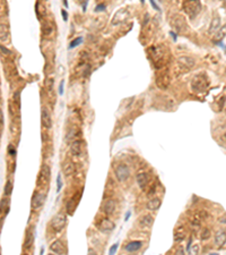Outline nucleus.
Wrapping results in <instances>:
<instances>
[{"label":"nucleus","mask_w":226,"mask_h":255,"mask_svg":"<svg viewBox=\"0 0 226 255\" xmlns=\"http://www.w3.org/2000/svg\"><path fill=\"white\" fill-rule=\"evenodd\" d=\"M97 227H99V229L101 230L102 232H110L111 230L114 229L116 224H113L110 219L105 218V219H102V220L100 221L99 224H97Z\"/></svg>","instance_id":"obj_9"},{"label":"nucleus","mask_w":226,"mask_h":255,"mask_svg":"<svg viewBox=\"0 0 226 255\" xmlns=\"http://www.w3.org/2000/svg\"><path fill=\"white\" fill-rule=\"evenodd\" d=\"M220 28V20L219 17H215L213 18L212 23H210V27H209V34L217 33Z\"/></svg>","instance_id":"obj_23"},{"label":"nucleus","mask_w":226,"mask_h":255,"mask_svg":"<svg viewBox=\"0 0 226 255\" xmlns=\"http://www.w3.org/2000/svg\"><path fill=\"white\" fill-rule=\"evenodd\" d=\"M82 42H83V37H76V39H73V41L69 43V49H73L75 47L79 45Z\"/></svg>","instance_id":"obj_30"},{"label":"nucleus","mask_w":226,"mask_h":255,"mask_svg":"<svg viewBox=\"0 0 226 255\" xmlns=\"http://www.w3.org/2000/svg\"><path fill=\"white\" fill-rule=\"evenodd\" d=\"M195 64H196L195 59L189 56H182L178 59V65L182 69H191L195 66Z\"/></svg>","instance_id":"obj_8"},{"label":"nucleus","mask_w":226,"mask_h":255,"mask_svg":"<svg viewBox=\"0 0 226 255\" xmlns=\"http://www.w3.org/2000/svg\"><path fill=\"white\" fill-rule=\"evenodd\" d=\"M183 9L186 14L191 18H195L201 10V5L199 0H186L183 3Z\"/></svg>","instance_id":"obj_2"},{"label":"nucleus","mask_w":226,"mask_h":255,"mask_svg":"<svg viewBox=\"0 0 226 255\" xmlns=\"http://www.w3.org/2000/svg\"><path fill=\"white\" fill-rule=\"evenodd\" d=\"M63 5H65V7H67V8H68V3H67V0H63Z\"/></svg>","instance_id":"obj_50"},{"label":"nucleus","mask_w":226,"mask_h":255,"mask_svg":"<svg viewBox=\"0 0 226 255\" xmlns=\"http://www.w3.org/2000/svg\"><path fill=\"white\" fill-rule=\"evenodd\" d=\"M41 120H42V125L43 127L46 128V129H50L52 127V119H51V115L48 111L46 108H43L42 109V113H41Z\"/></svg>","instance_id":"obj_10"},{"label":"nucleus","mask_w":226,"mask_h":255,"mask_svg":"<svg viewBox=\"0 0 226 255\" xmlns=\"http://www.w3.org/2000/svg\"><path fill=\"white\" fill-rule=\"evenodd\" d=\"M104 9H105V5H104V3H101V5L96 6L95 11H102V10H104Z\"/></svg>","instance_id":"obj_41"},{"label":"nucleus","mask_w":226,"mask_h":255,"mask_svg":"<svg viewBox=\"0 0 226 255\" xmlns=\"http://www.w3.org/2000/svg\"><path fill=\"white\" fill-rule=\"evenodd\" d=\"M61 187H62V181H61V175H58L56 176V192L59 193L61 190Z\"/></svg>","instance_id":"obj_35"},{"label":"nucleus","mask_w":226,"mask_h":255,"mask_svg":"<svg viewBox=\"0 0 226 255\" xmlns=\"http://www.w3.org/2000/svg\"><path fill=\"white\" fill-rule=\"evenodd\" d=\"M73 135H75V129H71L70 132L67 134V139H68V141H70V139L73 137Z\"/></svg>","instance_id":"obj_42"},{"label":"nucleus","mask_w":226,"mask_h":255,"mask_svg":"<svg viewBox=\"0 0 226 255\" xmlns=\"http://www.w3.org/2000/svg\"><path fill=\"white\" fill-rule=\"evenodd\" d=\"M70 152L73 156H80V153H82V141H79V139L73 141L70 145Z\"/></svg>","instance_id":"obj_19"},{"label":"nucleus","mask_w":226,"mask_h":255,"mask_svg":"<svg viewBox=\"0 0 226 255\" xmlns=\"http://www.w3.org/2000/svg\"><path fill=\"white\" fill-rule=\"evenodd\" d=\"M33 243H34V234L32 231H27L25 243H24V248L30 249L32 247V245H33Z\"/></svg>","instance_id":"obj_24"},{"label":"nucleus","mask_w":226,"mask_h":255,"mask_svg":"<svg viewBox=\"0 0 226 255\" xmlns=\"http://www.w3.org/2000/svg\"><path fill=\"white\" fill-rule=\"evenodd\" d=\"M0 40H1V42H3V41H6L7 40V37H8V31H7V27H6L5 25H1V30H0Z\"/></svg>","instance_id":"obj_28"},{"label":"nucleus","mask_w":226,"mask_h":255,"mask_svg":"<svg viewBox=\"0 0 226 255\" xmlns=\"http://www.w3.org/2000/svg\"><path fill=\"white\" fill-rule=\"evenodd\" d=\"M45 198H46V195L44 193H34L33 197H32V202H31V205H32V209L34 211H37V210L41 209V207L43 205L44 203Z\"/></svg>","instance_id":"obj_6"},{"label":"nucleus","mask_w":226,"mask_h":255,"mask_svg":"<svg viewBox=\"0 0 226 255\" xmlns=\"http://www.w3.org/2000/svg\"><path fill=\"white\" fill-rule=\"evenodd\" d=\"M87 3H88V1H87V0H86V1H85V3H84V6H83V8H84V9H83V10H84V11L86 10V7H87Z\"/></svg>","instance_id":"obj_49"},{"label":"nucleus","mask_w":226,"mask_h":255,"mask_svg":"<svg viewBox=\"0 0 226 255\" xmlns=\"http://www.w3.org/2000/svg\"><path fill=\"white\" fill-rule=\"evenodd\" d=\"M171 25L178 32H180V33H186V32L188 31V24H186V18L182 16H179V15L172 17Z\"/></svg>","instance_id":"obj_4"},{"label":"nucleus","mask_w":226,"mask_h":255,"mask_svg":"<svg viewBox=\"0 0 226 255\" xmlns=\"http://www.w3.org/2000/svg\"><path fill=\"white\" fill-rule=\"evenodd\" d=\"M153 224H154V218H153L150 214L144 215V217L139 220V224H140L143 228H149V227H152Z\"/></svg>","instance_id":"obj_22"},{"label":"nucleus","mask_w":226,"mask_h":255,"mask_svg":"<svg viewBox=\"0 0 226 255\" xmlns=\"http://www.w3.org/2000/svg\"><path fill=\"white\" fill-rule=\"evenodd\" d=\"M118 247H119V244L116 243V244H114L112 247L110 248V251H109V254H116V249H118Z\"/></svg>","instance_id":"obj_38"},{"label":"nucleus","mask_w":226,"mask_h":255,"mask_svg":"<svg viewBox=\"0 0 226 255\" xmlns=\"http://www.w3.org/2000/svg\"><path fill=\"white\" fill-rule=\"evenodd\" d=\"M176 254H184L183 249H182V248H179L178 251H176Z\"/></svg>","instance_id":"obj_48"},{"label":"nucleus","mask_w":226,"mask_h":255,"mask_svg":"<svg viewBox=\"0 0 226 255\" xmlns=\"http://www.w3.org/2000/svg\"><path fill=\"white\" fill-rule=\"evenodd\" d=\"M189 253H191V254H198L199 253V244H193Z\"/></svg>","instance_id":"obj_36"},{"label":"nucleus","mask_w":226,"mask_h":255,"mask_svg":"<svg viewBox=\"0 0 226 255\" xmlns=\"http://www.w3.org/2000/svg\"><path fill=\"white\" fill-rule=\"evenodd\" d=\"M75 171V167L71 161H66L62 166V173H65L66 177H70Z\"/></svg>","instance_id":"obj_21"},{"label":"nucleus","mask_w":226,"mask_h":255,"mask_svg":"<svg viewBox=\"0 0 226 255\" xmlns=\"http://www.w3.org/2000/svg\"><path fill=\"white\" fill-rule=\"evenodd\" d=\"M149 3H150V5L153 6V8L155 9V10H159V7H158L157 3H155V0H149Z\"/></svg>","instance_id":"obj_43"},{"label":"nucleus","mask_w":226,"mask_h":255,"mask_svg":"<svg viewBox=\"0 0 226 255\" xmlns=\"http://www.w3.org/2000/svg\"><path fill=\"white\" fill-rule=\"evenodd\" d=\"M8 154L11 156H16V150H15V147H13V145H9L8 146Z\"/></svg>","instance_id":"obj_37"},{"label":"nucleus","mask_w":226,"mask_h":255,"mask_svg":"<svg viewBox=\"0 0 226 255\" xmlns=\"http://www.w3.org/2000/svg\"><path fill=\"white\" fill-rule=\"evenodd\" d=\"M42 33L44 34V35H50V34L52 33V26H51L50 24H44L42 27Z\"/></svg>","instance_id":"obj_31"},{"label":"nucleus","mask_w":226,"mask_h":255,"mask_svg":"<svg viewBox=\"0 0 226 255\" xmlns=\"http://www.w3.org/2000/svg\"><path fill=\"white\" fill-rule=\"evenodd\" d=\"M130 214H131V212H130V211H128V212H127V213H126V218H124V219H126V221H127V220H128V219H129V217H130Z\"/></svg>","instance_id":"obj_47"},{"label":"nucleus","mask_w":226,"mask_h":255,"mask_svg":"<svg viewBox=\"0 0 226 255\" xmlns=\"http://www.w3.org/2000/svg\"><path fill=\"white\" fill-rule=\"evenodd\" d=\"M208 88V79H207L206 75L203 74H198L196 75L191 81V88L193 92H205Z\"/></svg>","instance_id":"obj_1"},{"label":"nucleus","mask_w":226,"mask_h":255,"mask_svg":"<svg viewBox=\"0 0 226 255\" xmlns=\"http://www.w3.org/2000/svg\"><path fill=\"white\" fill-rule=\"evenodd\" d=\"M116 202L113 201L112 198H109L104 202L103 207H102V211L105 213V214H112L114 211H116Z\"/></svg>","instance_id":"obj_12"},{"label":"nucleus","mask_w":226,"mask_h":255,"mask_svg":"<svg viewBox=\"0 0 226 255\" xmlns=\"http://www.w3.org/2000/svg\"><path fill=\"white\" fill-rule=\"evenodd\" d=\"M224 136H225V139H226V133H225V135H224Z\"/></svg>","instance_id":"obj_52"},{"label":"nucleus","mask_w":226,"mask_h":255,"mask_svg":"<svg viewBox=\"0 0 226 255\" xmlns=\"http://www.w3.org/2000/svg\"><path fill=\"white\" fill-rule=\"evenodd\" d=\"M141 3H145V0H141Z\"/></svg>","instance_id":"obj_51"},{"label":"nucleus","mask_w":226,"mask_h":255,"mask_svg":"<svg viewBox=\"0 0 226 255\" xmlns=\"http://www.w3.org/2000/svg\"><path fill=\"white\" fill-rule=\"evenodd\" d=\"M210 236H212V234H210V230L207 229V228H203V230L201 231V239H202V241H207Z\"/></svg>","instance_id":"obj_34"},{"label":"nucleus","mask_w":226,"mask_h":255,"mask_svg":"<svg viewBox=\"0 0 226 255\" xmlns=\"http://www.w3.org/2000/svg\"><path fill=\"white\" fill-rule=\"evenodd\" d=\"M11 190H13V184H11L10 180H8V181H7V184H6V186H5V195L9 196L11 194Z\"/></svg>","instance_id":"obj_33"},{"label":"nucleus","mask_w":226,"mask_h":255,"mask_svg":"<svg viewBox=\"0 0 226 255\" xmlns=\"http://www.w3.org/2000/svg\"><path fill=\"white\" fill-rule=\"evenodd\" d=\"M63 86H65V81H61V82H60V86H59V94L60 95L63 94Z\"/></svg>","instance_id":"obj_39"},{"label":"nucleus","mask_w":226,"mask_h":255,"mask_svg":"<svg viewBox=\"0 0 226 255\" xmlns=\"http://www.w3.org/2000/svg\"><path fill=\"white\" fill-rule=\"evenodd\" d=\"M136 180H137V184L140 187L141 190H145L149 181V177H148V173H139L136 177Z\"/></svg>","instance_id":"obj_13"},{"label":"nucleus","mask_w":226,"mask_h":255,"mask_svg":"<svg viewBox=\"0 0 226 255\" xmlns=\"http://www.w3.org/2000/svg\"><path fill=\"white\" fill-rule=\"evenodd\" d=\"M114 175H116L118 181H120V183H123V181H126L128 178H129V176H130L129 167H128L127 164H124V163L119 164L118 167L116 168V170H114Z\"/></svg>","instance_id":"obj_5"},{"label":"nucleus","mask_w":226,"mask_h":255,"mask_svg":"<svg viewBox=\"0 0 226 255\" xmlns=\"http://www.w3.org/2000/svg\"><path fill=\"white\" fill-rule=\"evenodd\" d=\"M50 249L53 253H56V254H66V253H67V249H66L65 245L60 241H53V243L51 244Z\"/></svg>","instance_id":"obj_14"},{"label":"nucleus","mask_w":226,"mask_h":255,"mask_svg":"<svg viewBox=\"0 0 226 255\" xmlns=\"http://www.w3.org/2000/svg\"><path fill=\"white\" fill-rule=\"evenodd\" d=\"M156 84L161 88H166L170 84V77L167 76V74H162L157 77L156 79Z\"/></svg>","instance_id":"obj_16"},{"label":"nucleus","mask_w":226,"mask_h":255,"mask_svg":"<svg viewBox=\"0 0 226 255\" xmlns=\"http://www.w3.org/2000/svg\"><path fill=\"white\" fill-rule=\"evenodd\" d=\"M226 243V231L224 230H218L215 235V244L217 246H223Z\"/></svg>","instance_id":"obj_17"},{"label":"nucleus","mask_w":226,"mask_h":255,"mask_svg":"<svg viewBox=\"0 0 226 255\" xmlns=\"http://www.w3.org/2000/svg\"><path fill=\"white\" fill-rule=\"evenodd\" d=\"M128 17V11L126 9H120L116 13V15L113 16V20H112V24L113 25H118L120 23L124 22L126 18Z\"/></svg>","instance_id":"obj_11"},{"label":"nucleus","mask_w":226,"mask_h":255,"mask_svg":"<svg viewBox=\"0 0 226 255\" xmlns=\"http://www.w3.org/2000/svg\"><path fill=\"white\" fill-rule=\"evenodd\" d=\"M61 15H62V17H63V20H65V22H67L68 15H67V11H66L65 9H62V10H61Z\"/></svg>","instance_id":"obj_44"},{"label":"nucleus","mask_w":226,"mask_h":255,"mask_svg":"<svg viewBox=\"0 0 226 255\" xmlns=\"http://www.w3.org/2000/svg\"><path fill=\"white\" fill-rule=\"evenodd\" d=\"M161 204H162L161 200L158 197H155V198H152V200L146 204V207L147 210H149V211H156V210L159 209Z\"/></svg>","instance_id":"obj_20"},{"label":"nucleus","mask_w":226,"mask_h":255,"mask_svg":"<svg viewBox=\"0 0 226 255\" xmlns=\"http://www.w3.org/2000/svg\"><path fill=\"white\" fill-rule=\"evenodd\" d=\"M75 209H76V200L73 198V200H70V201L67 203V212L69 213V214H73Z\"/></svg>","instance_id":"obj_26"},{"label":"nucleus","mask_w":226,"mask_h":255,"mask_svg":"<svg viewBox=\"0 0 226 255\" xmlns=\"http://www.w3.org/2000/svg\"><path fill=\"white\" fill-rule=\"evenodd\" d=\"M149 56L150 58L153 59V61L155 62V64H157V62H161L162 59L164 58V51H163V47L162 45H155V47H153V48H150L149 50Z\"/></svg>","instance_id":"obj_7"},{"label":"nucleus","mask_w":226,"mask_h":255,"mask_svg":"<svg viewBox=\"0 0 226 255\" xmlns=\"http://www.w3.org/2000/svg\"><path fill=\"white\" fill-rule=\"evenodd\" d=\"M66 222H67V218H66L65 214H62V213L56 214L51 220V228L54 231L59 232L66 227Z\"/></svg>","instance_id":"obj_3"},{"label":"nucleus","mask_w":226,"mask_h":255,"mask_svg":"<svg viewBox=\"0 0 226 255\" xmlns=\"http://www.w3.org/2000/svg\"><path fill=\"white\" fill-rule=\"evenodd\" d=\"M1 54H10L11 52L8 50V49L6 48L5 45H1Z\"/></svg>","instance_id":"obj_40"},{"label":"nucleus","mask_w":226,"mask_h":255,"mask_svg":"<svg viewBox=\"0 0 226 255\" xmlns=\"http://www.w3.org/2000/svg\"><path fill=\"white\" fill-rule=\"evenodd\" d=\"M14 102L16 103L17 108H20V91H16L14 93Z\"/></svg>","instance_id":"obj_32"},{"label":"nucleus","mask_w":226,"mask_h":255,"mask_svg":"<svg viewBox=\"0 0 226 255\" xmlns=\"http://www.w3.org/2000/svg\"><path fill=\"white\" fill-rule=\"evenodd\" d=\"M51 177V168L48 164H43L41 168V173H40V180H42L44 184H46Z\"/></svg>","instance_id":"obj_15"},{"label":"nucleus","mask_w":226,"mask_h":255,"mask_svg":"<svg viewBox=\"0 0 226 255\" xmlns=\"http://www.w3.org/2000/svg\"><path fill=\"white\" fill-rule=\"evenodd\" d=\"M226 35V25L222 26V28H219V31L217 32V34H216V39L217 40H223L224 37H225Z\"/></svg>","instance_id":"obj_29"},{"label":"nucleus","mask_w":226,"mask_h":255,"mask_svg":"<svg viewBox=\"0 0 226 255\" xmlns=\"http://www.w3.org/2000/svg\"><path fill=\"white\" fill-rule=\"evenodd\" d=\"M186 238V232H184L183 228H179L176 231H175V235H174V241L176 243H181L182 241H184Z\"/></svg>","instance_id":"obj_25"},{"label":"nucleus","mask_w":226,"mask_h":255,"mask_svg":"<svg viewBox=\"0 0 226 255\" xmlns=\"http://www.w3.org/2000/svg\"><path fill=\"white\" fill-rule=\"evenodd\" d=\"M0 120H1V129L3 128V112L0 111Z\"/></svg>","instance_id":"obj_45"},{"label":"nucleus","mask_w":226,"mask_h":255,"mask_svg":"<svg viewBox=\"0 0 226 255\" xmlns=\"http://www.w3.org/2000/svg\"><path fill=\"white\" fill-rule=\"evenodd\" d=\"M9 205H10L9 198H3V200H1V211L6 210V214L9 212Z\"/></svg>","instance_id":"obj_27"},{"label":"nucleus","mask_w":226,"mask_h":255,"mask_svg":"<svg viewBox=\"0 0 226 255\" xmlns=\"http://www.w3.org/2000/svg\"><path fill=\"white\" fill-rule=\"evenodd\" d=\"M143 246V243L138 241H130L129 244L126 245V251L129 253H133V252H137L139 249L141 248Z\"/></svg>","instance_id":"obj_18"},{"label":"nucleus","mask_w":226,"mask_h":255,"mask_svg":"<svg viewBox=\"0 0 226 255\" xmlns=\"http://www.w3.org/2000/svg\"><path fill=\"white\" fill-rule=\"evenodd\" d=\"M170 34H171V35L173 37V40H174V41H176V34H175L174 32H172V31L170 32Z\"/></svg>","instance_id":"obj_46"}]
</instances>
